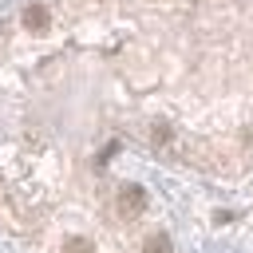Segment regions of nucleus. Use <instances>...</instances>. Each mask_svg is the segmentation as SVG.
<instances>
[{
	"instance_id": "f257e3e1",
	"label": "nucleus",
	"mask_w": 253,
	"mask_h": 253,
	"mask_svg": "<svg viewBox=\"0 0 253 253\" xmlns=\"http://www.w3.org/2000/svg\"><path fill=\"white\" fill-rule=\"evenodd\" d=\"M119 210H123V213H142V210H146V190L134 186V182L123 186V190H119Z\"/></svg>"
},
{
	"instance_id": "f03ea898",
	"label": "nucleus",
	"mask_w": 253,
	"mask_h": 253,
	"mask_svg": "<svg viewBox=\"0 0 253 253\" xmlns=\"http://www.w3.org/2000/svg\"><path fill=\"white\" fill-rule=\"evenodd\" d=\"M47 20H51V16H47L43 4H28V8H24V28H28V32H47Z\"/></svg>"
},
{
	"instance_id": "7ed1b4c3",
	"label": "nucleus",
	"mask_w": 253,
	"mask_h": 253,
	"mask_svg": "<svg viewBox=\"0 0 253 253\" xmlns=\"http://www.w3.org/2000/svg\"><path fill=\"white\" fill-rule=\"evenodd\" d=\"M142 253H174V249H170V237L166 233H150L142 241Z\"/></svg>"
},
{
	"instance_id": "20e7f679",
	"label": "nucleus",
	"mask_w": 253,
	"mask_h": 253,
	"mask_svg": "<svg viewBox=\"0 0 253 253\" xmlns=\"http://www.w3.org/2000/svg\"><path fill=\"white\" fill-rule=\"evenodd\" d=\"M63 253H95V245H91V241H83V237H71V241L63 245Z\"/></svg>"
}]
</instances>
